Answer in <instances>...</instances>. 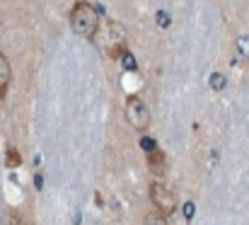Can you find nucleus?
<instances>
[{
	"label": "nucleus",
	"instance_id": "f257e3e1",
	"mask_svg": "<svg viewBox=\"0 0 249 225\" xmlns=\"http://www.w3.org/2000/svg\"><path fill=\"white\" fill-rule=\"evenodd\" d=\"M97 44V49L109 56V58H121L126 54V46H128V34H126V27L121 22H114V19H104L97 29V37L92 39Z\"/></svg>",
	"mask_w": 249,
	"mask_h": 225
},
{
	"label": "nucleus",
	"instance_id": "f03ea898",
	"mask_svg": "<svg viewBox=\"0 0 249 225\" xmlns=\"http://www.w3.org/2000/svg\"><path fill=\"white\" fill-rule=\"evenodd\" d=\"M71 29L78 34V37H83V39H94L97 37V29H99V12L89 5V2H75V7L71 10Z\"/></svg>",
	"mask_w": 249,
	"mask_h": 225
},
{
	"label": "nucleus",
	"instance_id": "7ed1b4c3",
	"mask_svg": "<svg viewBox=\"0 0 249 225\" xmlns=\"http://www.w3.org/2000/svg\"><path fill=\"white\" fill-rule=\"evenodd\" d=\"M124 114H126V121H128L136 131H145V129L150 126V112H148L145 102L138 99V97H128Z\"/></svg>",
	"mask_w": 249,
	"mask_h": 225
},
{
	"label": "nucleus",
	"instance_id": "20e7f679",
	"mask_svg": "<svg viewBox=\"0 0 249 225\" xmlns=\"http://www.w3.org/2000/svg\"><path fill=\"white\" fill-rule=\"evenodd\" d=\"M150 201H153L155 211L162 213L165 218L177 211V199H174V194L167 189L162 182H153L150 184Z\"/></svg>",
	"mask_w": 249,
	"mask_h": 225
},
{
	"label": "nucleus",
	"instance_id": "39448f33",
	"mask_svg": "<svg viewBox=\"0 0 249 225\" xmlns=\"http://www.w3.org/2000/svg\"><path fill=\"white\" fill-rule=\"evenodd\" d=\"M10 77H12V71H10V61L5 58V54H0V99L7 94Z\"/></svg>",
	"mask_w": 249,
	"mask_h": 225
},
{
	"label": "nucleus",
	"instance_id": "423d86ee",
	"mask_svg": "<svg viewBox=\"0 0 249 225\" xmlns=\"http://www.w3.org/2000/svg\"><path fill=\"white\" fill-rule=\"evenodd\" d=\"M148 165H150L153 174H158V177L165 174V155H162L160 150H153V152L148 155Z\"/></svg>",
	"mask_w": 249,
	"mask_h": 225
},
{
	"label": "nucleus",
	"instance_id": "0eeeda50",
	"mask_svg": "<svg viewBox=\"0 0 249 225\" xmlns=\"http://www.w3.org/2000/svg\"><path fill=\"white\" fill-rule=\"evenodd\" d=\"M237 51H240V56L249 58V34H245V37L237 39Z\"/></svg>",
	"mask_w": 249,
	"mask_h": 225
},
{
	"label": "nucleus",
	"instance_id": "6e6552de",
	"mask_svg": "<svg viewBox=\"0 0 249 225\" xmlns=\"http://www.w3.org/2000/svg\"><path fill=\"white\" fill-rule=\"evenodd\" d=\"M143 225H167V218L162 213H153V216H148V218L143 221Z\"/></svg>",
	"mask_w": 249,
	"mask_h": 225
},
{
	"label": "nucleus",
	"instance_id": "1a4fd4ad",
	"mask_svg": "<svg viewBox=\"0 0 249 225\" xmlns=\"http://www.w3.org/2000/svg\"><path fill=\"white\" fill-rule=\"evenodd\" d=\"M211 87H213V90H223V87H225V75L223 73L211 75Z\"/></svg>",
	"mask_w": 249,
	"mask_h": 225
},
{
	"label": "nucleus",
	"instance_id": "9d476101",
	"mask_svg": "<svg viewBox=\"0 0 249 225\" xmlns=\"http://www.w3.org/2000/svg\"><path fill=\"white\" fill-rule=\"evenodd\" d=\"M2 225H24V221H22V216H17V213H7Z\"/></svg>",
	"mask_w": 249,
	"mask_h": 225
},
{
	"label": "nucleus",
	"instance_id": "9b49d317",
	"mask_svg": "<svg viewBox=\"0 0 249 225\" xmlns=\"http://www.w3.org/2000/svg\"><path fill=\"white\" fill-rule=\"evenodd\" d=\"M121 58H124V66H126L128 71H133V68H136V61H133V56H131L128 51H126V54H124Z\"/></svg>",
	"mask_w": 249,
	"mask_h": 225
},
{
	"label": "nucleus",
	"instance_id": "f8f14e48",
	"mask_svg": "<svg viewBox=\"0 0 249 225\" xmlns=\"http://www.w3.org/2000/svg\"><path fill=\"white\" fill-rule=\"evenodd\" d=\"M7 165H12V167L19 165V155H17L15 150H7Z\"/></svg>",
	"mask_w": 249,
	"mask_h": 225
},
{
	"label": "nucleus",
	"instance_id": "ddd939ff",
	"mask_svg": "<svg viewBox=\"0 0 249 225\" xmlns=\"http://www.w3.org/2000/svg\"><path fill=\"white\" fill-rule=\"evenodd\" d=\"M143 148H145V150H150V152H153V150H155V143H153L150 138H143Z\"/></svg>",
	"mask_w": 249,
	"mask_h": 225
}]
</instances>
